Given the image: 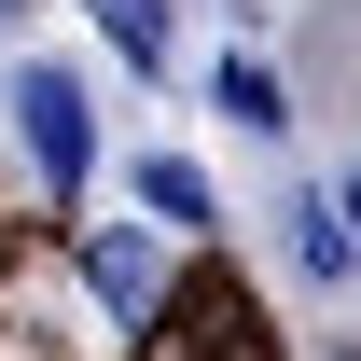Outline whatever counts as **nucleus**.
<instances>
[{
    "instance_id": "nucleus-1",
    "label": "nucleus",
    "mask_w": 361,
    "mask_h": 361,
    "mask_svg": "<svg viewBox=\"0 0 361 361\" xmlns=\"http://www.w3.org/2000/svg\"><path fill=\"white\" fill-rule=\"evenodd\" d=\"M14 126H28V153H42L56 180H84L97 126H84V97H70V70H28V84H14Z\"/></svg>"
},
{
    "instance_id": "nucleus-3",
    "label": "nucleus",
    "mask_w": 361,
    "mask_h": 361,
    "mask_svg": "<svg viewBox=\"0 0 361 361\" xmlns=\"http://www.w3.org/2000/svg\"><path fill=\"white\" fill-rule=\"evenodd\" d=\"M97 28H111L139 70H167V0H97Z\"/></svg>"
},
{
    "instance_id": "nucleus-5",
    "label": "nucleus",
    "mask_w": 361,
    "mask_h": 361,
    "mask_svg": "<svg viewBox=\"0 0 361 361\" xmlns=\"http://www.w3.org/2000/svg\"><path fill=\"white\" fill-rule=\"evenodd\" d=\"M223 111H236V126H278V84H264V70H250V56H236V70H223Z\"/></svg>"
},
{
    "instance_id": "nucleus-2",
    "label": "nucleus",
    "mask_w": 361,
    "mask_h": 361,
    "mask_svg": "<svg viewBox=\"0 0 361 361\" xmlns=\"http://www.w3.org/2000/svg\"><path fill=\"white\" fill-rule=\"evenodd\" d=\"M84 278H97V306H111V319H139V306H153V250H139V236H97V250H84Z\"/></svg>"
},
{
    "instance_id": "nucleus-6",
    "label": "nucleus",
    "mask_w": 361,
    "mask_h": 361,
    "mask_svg": "<svg viewBox=\"0 0 361 361\" xmlns=\"http://www.w3.org/2000/svg\"><path fill=\"white\" fill-rule=\"evenodd\" d=\"M348 361H361V348H348Z\"/></svg>"
},
{
    "instance_id": "nucleus-4",
    "label": "nucleus",
    "mask_w": 361,
    "mask_h": 361,
    "mask_svg": "<svg viewBox=\"0 0 361 361\" xmlns=\"http://www.w3.org/2000/svg\"><path fill=\"white\" fill-rule=\"evenodd\" d=\"M139 195H153V209H167V223H209V180L180 167V153H153V167H139Z\"/></svg>"
}]
</instances>
